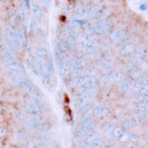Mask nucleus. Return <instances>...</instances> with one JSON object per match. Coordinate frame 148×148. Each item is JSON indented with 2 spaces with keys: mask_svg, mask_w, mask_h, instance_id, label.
I'll use <instances>...</instances> for the list:
<instances>
[{
  "mask_svg": "<svg viewBox=\"0 0 148 148\" xmlns=\"http://www.w3.org/2000/svg\"><path fill=\"white\" fill-rule=\"evenodd\" d=\"M12 81L17 86H19L21 88H23V90H25L27 92H29V95H32V97H36L40 99L41 93H40V91L36 88V86L29 80V79H27L25 77L21 76V75H16V76L12 77Z\"/></svg>",
  "mask_w": 148,
  "mask_h": 148,
  "instance_id": "1",
  "label": "nucleus"
},
{
  "mask_svg": "<svg viewBox=\"0 0 148 148\" xmlns=\"http://www.w3.org/2000/svg\"><path fill=\"white\" fill-rule=\"evenodd\" d=\"M2 57H3V61L4 64L8 69L12 70V71H16V72H23V68L18 62L16 61L14 57L11 55V53L9 51H2Z\"/></svg>",
  "mask_w": 148,
  "mask_h": 148,
  "instance_id": "2",
  "label": "nucleus"
},
{
  "mask_svg": "<svg viewBox=\"0 0 148 148\" xmlns=\"http://www.w3.org/2000/svg\"><path fill=\"white\" fill-rule=\"evenodd\" d=\"M91 27H92L93 33H95L97 36H99V37H103V36L107 35L110 29H111L112 23H110V21L101 19V21H95Z\"/></svg>",
  "mask_w": 148,
  "mask_h": 148,
  "instance_id": "3",
  "label": "nucleus"
},
{
  "mask_svg": "<svg viewBox=\"0 0 148 148\" xmlns=\"http://www.w3.org/2000/svg\"><path fill=\"white\" fill-rule=\"evenodd\" d=\"M32 68H33L34 72L40 76H43L45 73V63H43V60H41L40 58H38L37 56L32 58Z\"/></svg>",
  "mask_w": 148,
  "mask_h": 148,
  "instance_id": "4",
  "label": "nucleus"
},
{
  "mask_svg": "<svg viewBox=\"0 0 148 148\" xmlns=\"http://www.w3.org/2000/svg\"><path fill=\"white\" fill-rule=\"evenodd\" d=\"M136 52V45L132 42H127V43L123 44L119 49V54L121 56H128L134 54Z\"/></svg>",
  "mask_w": 148,
  "mask_h": 148,
  "instance_id": "5",
  "label": "nucleus"
},
{
  "mask_svg": "<svg viewBox=\"0 0 148 148\" xmlns=\"http://www.w3.org/2000/svg\"><path fill=\"white\" fill-rule=\"evenodd\" d=\"M124 37H125V29H116L115 31L112 32L111 36H110V42H111L113 45H115V44H118L123 41Z\"/></svg>",
  "mask_w": 148,
  "mask_h": 148,
  "instance_id": "6",
  "label": "nucleus"
},
{
  "mask_svg": "<svg viewBox=\"0 0 148 148\" xmlns=\"http://www.w3.org/2000/svg\"><path fill=\"white\" fill-rule=\"evenodd\" d=\"M5 38H6V39L8 40V41L10 42V43L12 44L15 48H16V49H18L19 47H21V46L19 45L18 41H17L15 31L12 29V27H6V29H5Z\"/></svg>",
  "mask_w": 148,
  "mask_h": 148,
  "instance_id": "7",
  "label": "nucleus"
},
{
  "mask_svg": "<svg viewBox=\"0 0 148 148\" xmlns=\"http://www.w3.org/2000/svg\"><path fill=\"white\" fill-rule=\"evenodd\" d=\"M109 113H110L109 108L106 105H103V103H97L92 109V115L97 118L105 117V116H107Z\"/></svg>",
  "mask_w": 148,
  "mask_h": 148,
  "instance_id": "8",
  "label": "nucleus"
},
{
  "mask_svg": "<svg viewBox=\"0 0 148 148\" xmlns=\"http://www.w3.org/2000/svg\"><path fill=\"white\" fill-rule=\"evenodd\" d=\"M25 127H27V129L31 130V131L37 132V131L42 130L43 124H42V122L38 119H29L25 122Z\"/></svg>",
  "mask_w": 148,
  "mask_h": 148,
  "instance_id": "9",
  "label": "nucleus"
},
{
  "mask_svg": "<svg viewBox=\"0 0 148 148\" xmlns=\"http://www.w3.org/2000/svg\"><path fill=\"white\" fill-rule=\"evenodd\" d=\"M32 11H33L34 17H35L36 21H37L38 23H41L44 18V14H45L41 5H39L38 3H34V4L32 5Z\"/></svg>",
  "mask_w": 148,
  "mask_h": 148,
  "instance_id": "10",
  "label": "nucleus"
},
{
  "mask_svg": "<svg viewBox=\"0 0 148 148\" xmlns=\"http://www.w3.org/2000/svg\"><path fill=\"white\" fill-rule=\"evenodd\" d=\"M72 68H73V59H69L68 61L60 64L58 71H59V74L61 76H65L66 74L69 73Z\"/></svg>",
  "mask_w": 148,
  "mask_h": 148,
  "instance_id": "11",
  "label": "nucleus"
},
{
  "mask_svg": "<svg viewBox=\"0 0 148 148\" xmlns=\"http://www.w3.org/2000/svg\"><path fill=\"white\" fill-rule=\"evenodd\" d=\"M92 101L91 95H80L76 99V105L78 108H84L88 106Z\"/></svg>",
  "mask_w": 148,
  "mask_h": 148,
  "instance_id": "12",
  "label": "nucleus"
},
{
  "mask_svg": "<svg viewBox=\"0 0 148 148\" xmlns=\"http://www.w3.org/2000/svg\"><path fill=\"white\" fill-rule=\"evenodd\" d=\"M133 60L135 61V63H137L139 65L140 68H144L147 65V62H146V57L142 52L136 51L133 54Z\"/></svg>",
  "mask_w": 148,
  "mask_h": 148,
  "instance_id": "13",
  "label": "nucleus"
},
{
  "mask_svg": "<svg viewBox=\"0 0 148 148\" xmlns=\"http://www.w3.org/2000/svg\"><path fill=\"white\" fill-rule=\"evenodd\" d=\"M36 56H37L38 58H40L41 60H46V61L51 58L49 50H48L47 48H45V47L37 48V50H36Z\"/></svg>",
  "mask_w": 148,
  "mask_h": 148,
  "instance_id": "14",
  "label": "nucleus"
},
{
  "mask_svg": "<svg viewBox=\"0 0 148 148\" xmlns=\"http://www.w3.org/2000/svg\"><path fill=\"white\" fill-rule=\"evenodd\" d=\"M101 11H103V7L99 5H95V6L90 7L87 11V16L89 18H95V17L101 15Z\"/></svg>",
  "mask_w": 148,
  "mask_h": 148,
  "instance_id": "15",
  "label": "nucleus"
},
{
  "mask_svg": "<svg viewBox=\"0 0 148 148\" xmlns=\"http://www.w3.org/2000/svg\"><path fill=\"white\" fill-rule=\"evenodd\" d=\"M25 113L27 114V115L29 116H35V117H37V116L41 115V112L39 111V110L37 109V108L35 107V106H33L31 103H27V106H25Z\"/></svg>",
  "mask_w": 148,
  "mask_h": 148,
  "instance_id": "16",
  "label": "nucleus"
},
{
  "mask_svg": "<svg viewBox=\"0 0 148 148\" xmlns=\"http://www.w3.org/2000/svg\"><path fill=\"white\" fill-rule=\"evenodd\" d=\"M97 48H99V44H97V42L95 41V40L92 39L90 43H89L88 45H87L83 50H84V52L86 54H89V55H91V54H93L95 51H97Z\"/></svg>",
  "mask_w": 148,
  "mask_h": 148,
  "instance_id": "17",
  "label": "nucleus"
},
{
  "mask_svg": "<svg viewBox=\"0 0 148 148\" xmlns=\"http://www.w3.org/2000/svg\"><path fill=\"white\" fill-rule=\"evenodd\" d=\"M29 103H31L33 106H35L41 113L44 111V109H45V105H44V103L41 101V99H39V97H32L31 99H29Z\"/></svg>",
  "mask_w": 148,
  "mask_h": 148,
  "instance_id": "18",
  "label": "nucleus"
},
{
  "mask_svg": "<svg viewBox=\"0 0 148 148\" xmlns=\"http://www.w3.org/2000/svg\"><path fill=\"white\" fill-rule=\"evenodd\" d=\"M54 56H55V60H56V61H57V62H60L61 64L69 60V58L67 57V55H66L65 53H62V52H60L59 50L57 49V48H55Z\"/></svg>",
  "mask_w": 148,
  "mask_h": 148,
  "instance_id": "19",
  "label": "nucleus"
},
{
  "mask_svg": "<svg viewBox=\"0 0 148 148\" xmlns=\"http://www.w3.org/2000/svg\"><path fill=\"white\" fill-rule=\"evenodd\" d=\"M79 36L77 35L76 33H74V32H72V33L68 34L67 37H66V42H67L69 45H76L77 43L79 42Z\"/></svg>",
  "mask_w": 148,
  "mask_h": 148,
  "instance_id": "20",
  "label": "nucleus"
},
{
  "mask_svg": "<svg viewBox=\"0 0 148 148\" xmlns=\"http://www.w3.org/2000/svg\"><path fill=\"white\" fill-rule=\"evenodd\" d=\"M119 85H120V88L124 91H129L133 88V82L128 78H124L123 80L120 82Z\"/></svg>",
  "mask_w": 148,
  "mask_h": 148,
  "instance_id": "21",
  "label": "nucleus"
},
{
  "mask_svg": "<svg viewBox=\"0 0 148 148\" xmlns=\"http://www.w3.org/2000/svg\"><path fill=\"white\" fill-rule=\"evenodd\" d=\"M111 72V79L115 82H121L122 80L124 79V76H123V73L119 70H112Z\"/></svg>",
  "mask_w": 148,
  "mask_h": 148,
  "instance_id": "22",
  "label": "nucleus"
},
{
  "mask_svg": "<svg viewBox=\"0 0 148 148\" xmlns=\"http://www.w3.org/2000/svg\"><path fill=\"white\" fill-rule=\"evenodd\" d=\"M43 78V83L46 85L47 87H51L54 84V75L49 73H44V75L42 76Z\"/></svg>",
  "mask_w": 148,
  "mask_h": 148,
  "instance_id": "23",
  "label": "nucleus"
},
{
  "mask_svg": "<svg viewBox=\"0 0 148 148\" xmlns=\"http://www.w3.org/2000/svg\"><path fill=\"white\" fill-rule=\"evenodd\" d=\"M101 68L105 70H112L113 69L114 64H113V61H112L110 58L105 57L101 60Z\"/></svg>",
  "mask_w": 148,
  "mask_h": 148,
  "instance_id": "24",
  "label": "nucleus"
},
{
  "mask_svg": "<svg viewBox=\"0 0 148 148\" xmlns=\"http://www.w3.org/2000/svg\"><path fill=\"white\" fill-rule=\"evenodd\" d=\"M18 16L23 23H25L27 21V8L25 5H21L18 9Z\"/></svg>",
  "mask_w": 148,
  "mask_h": 148,
  "instance_id": "25",
  "label": "nucleus"
},
{
  "mask_svg": "<svg viewBox=\"0 0 148 148\" xmlns=\"http://www.w3.org/2000/svg\"><path fill=\"white\" fill-rule=\"evenodd\" d=\"M45 72H46V73H49V74L54 75V72H55V67H54V62H53V60H52L51 58L45 62Z\"/></svg>",
  "mask_w": 148,
  "mask_h": 148,
  "instance_id": "26",
  "label": "nucleus"
},
{
  "mask_svg": "<svg viewBox=\"0 0 148 148\" xmlns=\"http://www.w3.org/2000/svg\"><path fill=\"white\" fill-rule=\"evenodd\" d=\"M86 66V60L82 59V58H77V59H73V68H77V69H83Z\"/></svg>",
  "mask_w": 148,
  "mask_h": 148,
  "instance_id": "27",
  "label": "nucleus"
},
{
  "mask_svg": "<svg viewBox=\"0 0 148 148\" xmlns=\"http://www.w3.org/2000/svg\"><path fill=\"white\" fill-rule=\"evenodd\" d=\"M56 48H57L60 52H62V53H66V52L70 49V45L66 42V40H63V41H60L59 43H58Z\"/></svg>",
  "mask_w": 148,
  "mask_h": 148,
  "instance_id": "28",
  "label": "nucleus"
},
{
  "mask_svg": "<svg viewBox=\"0 0 148 148\" xmlns=\"http://www.w3.org/2000/svg\"><path fill=\"white\" fill-rule=\"evenodd\" d=\"M82 140L84 142H86L87 144H91V143H93V142L97 140V135L95 133V132L91 131V132H89V133L87 134V135L85 136Z\"/></svg>",
  "mask_w": 148,
  "mask_h": 148,
  "instance_id": "29",
  "label": "nucleus"
},
{
  "mask_svg": "<svg viewBox=\"0 0 148 148\" xmlns=\"http://www.w3.org/2000/svg\"><path fill=\"white\" fill-rule=\"evenodd\" d=\"M15 34H16V38H17V41H18L19 45L23 47L25 43V33L21 29H17V31H15Z\"/></svg>",
  "mask_w": 148,
  "mask_h": 148,
  "instance_id": "30",
  "label": "nucleus"
},
{
  "mask_svg": "<svg viewBox=\"0 0 148 148\" xmlns=\"http://www.w3.org/2000/svg\"><path fill=\"white\" fill-rule=\"evenodd\" d=\"M8 19H9V25H10V27L14 29L17 25V14L14 12V11H11L8 15Z\"/></svg>",
  "mask_w": 148,
  "mask_h": 148,
  "instance_id": "31",
  "label": "nucleus"
},
{
  "mask_svg": "<svg viewBox=\"0 0 148 148\" xmlns=\"http://www.w3.org/2000/svg\"><path fill=\"white\" fill-rule=\"evenodd\" d=\"M80 74H81V70L80 69H77V68H72L71 70H70V72L68 73V77H69V79H75L77 78L78 79L79 77H80Z\"/></svg>",
  "mask_w": 148,
  "mask_h": 148,
  "instance_id": "32",
  "label": "nucleus"
},
{
  "mask_svg": "<svg viewBox=\"0 0 148 148\" xmlns=\"http://www.w3.org/2000/svg\"><path fill=\"white\" fill-rule=\"evenodd\" d=\"M123 124H124V127H126V128H134L137 126L138 122L136 121V120L134 119L133 116H132V117L128 118L127 120H125Z\"/></svg>",
  "mask_w": 148,
  "mask_h": 148,
  "instance_id": "33",
  "label": "nucleus"
},
{
  "mask_svg": "<svg viewBox=\"0 0 148 148\" xmlns=\"http://www.w3.org/2000/svg\"><path fill=\"white\" fill-rule=\"evenodd\" d=\"M91 36H88V35H83L82 37L80 38V39H79V42H80V46L81 47L83 48V49H84L85 47H86L87 45H88L89 43H90L91 42Z\"/></svg>",
  "mask_w": 148,
  "mask_h": 148,
  "instance_id": "34",
  "label": "nucleus"
},
{
  "mask_svg": "<svg viewBox=\"0 0 148 148\" xmlns=\"http://www.w3.org/2000/svg\"><path fill=\"white\" fill-rule=\"evenodd\" d=\"M129 75H130V77H131V78L133 79V80H135V81L139 80V79L142 77L140 71L138 69H136V68H133L131 71H129Z\"/></svg>",
  "mask_w": 148,
  "mask_h": 148,
  "instance_id": "35",
  "label": "nucleus"
},
{
  "mask_svg": "<svg viewBox=\"0 0 148 148\" xmlns=\"http://www.w3.org/2000/svg\"><path fill=\"white\" fill-rule=\"evenodd\" d=\"M111 72L110 71H106L103 72V73H101V75H99V81L103 83H109L110 81H111Z\"/></svg>",
  "mask_w": 148,
  "mask_h": 148,
  "instance_id": "36",
  "label": "nucleus"
},
{
  "mask_svg": "<svg viewBox=\"0 0 148 148\" xmlns=\"http://www.w3.org/2000/svg\"><path fill=\"white\" fill-rule=\"evenodd\" d=\"M88 79H90V77H88L87 75H84V74H83V75H80V77H79L76 81V87L79 89L87 80H88Z\"/></svg>",
  "mask_w": 148,
  "mask_h": 148,
  "instance_id": "37",
  "label": "nucleus"
},
{
  "mask_svg": "<svg viewBox=\"0 0 148 148\" xmlns=\"http://www.w3.org/2000/svg\"><path fill=\"white\" fill-rule=\"evenodd\" d=\"M112 136H113L114 139H120V138H122V136H123V129H122V127H115V129H114L113 133H112Z\"/></svg>",
  "mask_w": 148,
  "mask_h": 148,
  "instance_id": "38",
  "label": "nucleus"
},
{
  "mask_svg": "<svg viewBox=\"0 0 148 148\" xmlns=\"http://www.w3.org/2000/svg\"><path fill=\"white\" fill-rule=\"evenodd\" d=\"M97 70L95 67H88L84 70V75H87L90 78H93L97 75Z\"/></svg>",
  "mask_w": 148,
  "mask_h": 148,
  "instance_id": "39",
  "label": "nucleus"
},
{
  "mask_svg": "<svg viewBox=\"0 0 148 148\" xmlns=\"http://www.w3.org/2000/svg\"><path fill=\"white\" fill-rule=\"evenodd\" d=\"M85 13H87V11L84 6H78L75 9V14H76L77 16H81V15L85 14Z\"/></svg>",
  "mask_w": 148,
  "mask_h": 148,
  "instance_id": "40",
  "label": "nucleus"
},
{
  "mask_svg": "<svg viewBox=\"0 0 148 148\" xmlns=\"http://www.w3.org/2000/svg\"><path fill=\"white\" fill-rule=\"evenodd\" d=\"M89 148H103V141L97 139V141H95L93 143H91L90 145H89Z\"/></svg>",
  "mask_w": 148,
  "mask_h": 148,
  "instance_id": "41",
  "label": "nucleus"
},
{
  "mask_svg": "<svg viewBox=\"0 0 148 148\" xmlns=\"http://www.w3.org/2000/svg\"><path fill=\"white\" fill-rule=\"evenodd\" d=\"M115 127H116V126L114 125V124H109V125L106 127V130H105L106 135H112V133H113Z\"/></svg>",
  "mask_w": 148,
  "mask_h": 148,
  "instance_id": "42",
  "label": "nucleus"
},
{
  "mask_svg": "<svg viewBox=\"0 0 148 148\" xmlns=\"http://www.w3.org/2000/svg\"><path fill=\"white\" fill-rule=\"evenodd\" d=\"M38 29V21L36 19H33L29 23V31L33 33V32H36Z\"/></svg>",
  "mask_w": 148,
  "mask_h": 148,
  "instance_id": "43",
  "label": "nucleus"
},
{
  "mask_svg": "<svg viewBox=\"0 0 148 148\" xmlns=\"http://www.w3.org/2000/svg\"><path fill=\"white\" fill-rule=\"evenodd\" d=\"M129 139L131 140L133 143H136V142L139 140V137H138V135H136V134H131V135H129Z\"/></svg>",
  "mask_w": 148,
  "mask_h": 148,
  "instance_id": "44",
  "label": "nucleus"
},
{
  "mask_svg": "<svg viewBox=\"0 0 148 148\" xmlns=\"http://www.w3.org/2000/svg\"><path fill=\"white\" fill-rule=\"evenodd\" d=\"M5 134H6V131H5L4 128L0 127V137H2V136H4Z\"/></svg>",
  "mask_w": 148,
  "mask_h": 148,
  "instance_id": "45",
  "label": "nucleus"
},
{
  "mask_svg": "<svg viewBox=\"0 0 148 148\" xmlns=\"http://www.w3.org/2000/svg\"><path fill=\"white\" fill-rule=\"evenodd\" d=\"M50 148H56V147H50Z\"/></svg>",
  "mask_w": 148,
  "mask_h": 148,
  "instance_id": "46",
  "label": "nucleus"
},
{
  "mask_svg": "<svg viewBox=\"0 0 148 148\" xmlns=\"http://www.w3.org/2000/svg\"><path fill=\"white\" fill-rule=\"evenodd\" d=\"M147 119H148V118H147Z\"/></svg>",
  "mask_w": 148,
  "mask_h": 148,
  "instance_id": "47",
  "label": "nucleus"
}]
</instances>
